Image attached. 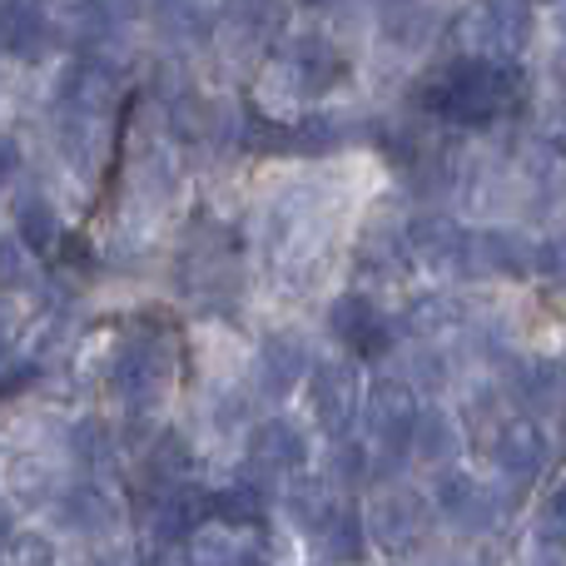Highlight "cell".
Segmentation results:
<instances>
[{
    "instance_id": "25",
    "label": "cell",
    "mask_w": 566,
    "mask_h": 566,
    "mask_svg": "<svg viewBox=\"0 0 566 566\" xmlns=\"http://www.w3.org/2000/svg\"><path fill=\"white\" fill-rule=\"evenodd\" d=\"M15 239L30 249V254H50V249L60 244V214L40 195L20 199V209H15Z\"/></svg>"
},
{
    "instance_id": "19",
    "label": "cell",
    "mask_w": 566,
    "mask_h": 566,
    "mask_svg": "<svg viewBox=\"0 0 566 566\" xmlns=\"http://www.w3.org/2000/svg\"><path fill=\"white\" fill-rule=\"evenodd\" d=\"M55 517H60V527H65V532L99 537V532L115 522V507H109V492L105 488H95V482H80V488H70L65 497H60Z\"/></svg>"
},
{
    "instance_id": "33",
    "label": "cell",
    "mask_w": 566,
    "mask_h": 566,
    "mask_svg": "<svg viewBox=\"0 0 566 566\" xmlns=\"http://www.w3.org/2000/svg\"><path fill=\"white\" fill-rule=\"evenodd\" d=\"M20 169V149H15V139L10 135H0V185H6L10 175Z\"/></svg>"
},
{
    "instance_id": "16",
    "label": "cell",
    "mask_w": 566,
    "mask_h": 566,
    "mask_svg": "<svg viewBox=\"0 0 566 566\" xmlns=\"http://www.w3.org/2000/svg\"><path fill=\"white\" fill-rule=\"evenodd\" d=\"M512 392L542 418H557L566 408V363L557 358H532L512 373Z\"/></svg>"
},
{
    "instance_id": "27",
    "label": "cell",
    "mask_w": 566,
    "mask_h": 566,
    "mask_svg": "<svg viewBox=\"0 0 566 566\" xmlns=\"http://www.w3.org/2000/svg\"><path fill=\"white\" fill-rule=\"evenodd\" d=\"M159 20L175 35H205L214 25V0H159Z\"/></svg>"
},
{
    "instance_id": "20",
    "label": "cell",
    "mask_w": 566,
    "mask_h": 566,
    "mask_svg": "<svg viewBox=\"0 0 566 566\" xmlns=\"http://www.w3.org/2000/svg\"><path fill=\"white\" fill-rule=\"evenodd\" d=\"M462 452V428L452 422V412L442 408H422L418 428H412V458L428 462V468H442Z\"/></svg>"
},
{
    "instance_id": "35",
    "label": "cell",
    "mask_w": 566,
    "mask_h": 566,
    "mask_svg": "<svg viewBox=\"0 0 566 566\" xmlns=\"http://www.w3.org/2000/svg\"><path fill=\"white\" fill-rule=\"evenodd\" d=\"M382 6H408V0H382Z\"/></svg>"
},
{
    "instance_id": "26",
    "label": "cell",
    "mask_w": 566,
    "mask_h": 566,
    "mask_svg": "<svg viewBox=\"0 0 566 566\" xmlns=\"http://www.w3.org/2000/svg\"><path fill=\"white\" fill-rule=\"evenodd\" d=\"M323 557L328 562H358L363 557V542H368V527H363V512L338 507V517L323 527Z\"/></svg>"
},
{
    "instance_id": "5",
    "label": "cell",
    "mask_w": 566,
    "mask_h": 566,
    "mask_svg": "<svg viewBox=\"0 0 566 566\" xmlns=\"http://www.w3.org/2000/svg\"><path fill=\"white\" fill-rule=\"evenodd\" d=\"M368 542L382 552H408L428 537V502L408 488H388L373 497V507L363 512Z\"/></svg>"
},
{
    "instance_id": "24",
    "label": "cell",
    "mask_w": 566,
    "mask_h": 566,
    "mask_svg": "<svg viewBox=\"0 0 566 566\" xmlns=\"http://www.w3.org/2000/svg\"><path fill=\"white\" fill-rule=\"evenodd\" d=\"M408 328L418 343L438 348V343H452L462 333V308L452 298H418L408 308Z\"/></svg>"
},
{
    "instance_id": "23",
    "label": "cell",
    "mask_w": 566,
    "mask_h": 566,
    "mask_svg": "<svg viewBox=\"0 0 566 566\" xmlns=\"http://www.w3.org/2000/svg\"><path fill=\"white\" fill-rule=\"evenodd\" d=\"M185 566H244V542L234 537L229 522H205L189 532Z\"/></svg>"
},
{
    "instance_id": "4",
    "label": "cell",
    "mask_w": 566,
    "mask_h": 566,
    "mask_svg": "<svg viewBox=\"0 0 566 566\" xmlns=\"http://www.w3.org/2000/svg\"><path fill=\"white\" fill-rule=\"evenodd\" d=\"M308 412L323 432L343 438L353 428V418L363 412V378H358V363L348 358H328L308 373Z\"/></svg>"
},
{
    "instance_id": "9",
    "label": "cell",
    "mask_w": 566,
    "mask_h": 566,
    "mask_svg": "<svg viewBox=\"0 0 566 566\" xmlns=\"http://www.w3.org/2000/svg\"><path fill=\"white\" fill-rule=\"evenodd\" d=\"M492 468H497V478L512 482V488L537 482L542 468H547V432L532 418L497 422V432H492Z\"/></svg>"
},
{
    "instance_id": "18",
    "label": "cell",
    "mask_w": 566,
    "mask_h": 566,
    "mask_svg": "<svg viewBox=\"0 0 566 566\" xmlns=\"http://www.w3.org/2000/svg\"><path fill=\"white\" fill-rule=\"evenodd\" d=\"M60 25L75 45H105L125 30V0H70Z\"/></svg>"
},
{
    "instance_id": "14",
    "label": "cell",
    "mask_w": 566,
    "mask_h": 566,
    "mask_svg": "<svg viewBox=\"0 0 566 566\" xmlns=\"http://www.w3.org/2000/svg\"><path fill=\"white\" fill-rule=\"evenodd\" d=\"M308 368H313L308 343L289 328L269 333L264 348H259V378L269 382V392H293L303 378H308Z\"/></svg>"
},
{
    "instance_id": "8",
    "label": "cell",
    "mask_w": 566,
    "mask_h": 566,
    "mask_svg": "<svg viewBox=\"0 0 566 566\" xmlns=\"http://www.w3.org/2000/svg\"><path fill=\"white\" fill-rule=\"evenodd\" d=\"M55 105H60V119H90V125H99L105 109L115 105V75H109L105 60H95V55L70 60L55 80Z\"/></svg>"
},
{
    "instance_id": "22",
    "label": "cell",
    "mask_w": 566,
    "mask_h": 566,
    "mask_svg": "<svg viewBox=\"0 0 566 566\" xmlns=\"http://www.w3.org/2000/svg\"><path fill=\"white\" fill-rule=\"evenodd\" d=\"M283 507H289V522L298 532H308V537H323V527L338 517L343 502L333 497L328 482L308 478V482H298V488H289V502H283Z\"/></svg>"
},
{
    "instance_id": "15",
    "label": "cell",
    "mask_w": 566,
    "mask_h": 566,
    "mask_svg": "<svg viewBox=\"0 0 566 566\" xmlns=\"http://www.w3.org/2000/svg\"><path fill=\"white\" fill-rule=\"evenodd\" d=\"M165 378H169V358L159 343H129V348L115 358V382L129 402L155 398V392L165 388Z\"/></svg>"
},
{
    "instance_id": "30",
    "label": "cell",
    "mask_w": 566,
    "mask_h": 566,
    "mask_svg": "<svg viewBox=\"0 0 566 566\" xmlns=\"http://www.w3.org/2000/svg\"><path fill=\"white\" fill-rule=\"evenodd\" d=\"M259 492L254 488H234L219 497V522H259Z\"/></svg>"
},
{
    "instance_id": "37",
    "label": "cell",
    "mask_w": 566,
    "mask_h": 566,
    "mask_svg": "<svg viewBox=\"0 0 566 566\" xmlns=\"http://www.w3.org/2000/svg\"><path fill=\"white\" fill-rule=\"evenodd\" d=\"M0 532H6V512H0Z\"/></svg>"
},
{
    "instance_id": "6",
    "label": "cell",
    "mask_w": 566,
    "mask_h": 566,
    "mask_svg": "<svg viewBox=\"0 0 566 566\" xmlns=\"http://www.w3.org/2000/svg\"><path fill=\"white\" fill-rule=\"evenodd\" d=\"M537 269V249L517 229H468L462 269L468 279H522Z\"/></svg>"
},
{
    "instance_id": "17",
    "label": "cell",
    "mask_w": 566,
    "mask_h": 566,
    "mask_svg": "<svg viewBox=\"0 0 566 566\" xmlns=\"http://www.w3.org/2000/svg\"><path fill=\"white\" fill-rule=\"evenodd\" d=\"M50 45V20L40 15L35 0H10L0 6V50L15 60H35Z\"/></svg>"
},
{
    "instance_id": "7",
    "label": "cell",
    "mask_w": 566,
    "mask_h": 566,
    "mask_svg": "<svg viewBox=\"0 0 566 566\" xmlns=\"http://www.w3.org/2000/svg\"><path fill=\"white\" fill-rule=\"evenodd\" d=\"M432 507L442 512L448 527H458V532H468L472 537V532H488L492 522H497L502 502H497V492L478 478V472L452 468V472H442V478L432 482Z\"/></svg>"
},
{
    "instance_id": "29",
    "label": "cell",
    "mask_w": 566,
    "mask_h": 566,
    "mask_svg": "<svg viewBox=\"0 0 566 566\" xmlns=\"http://www.w3.org/2000/svg\"><path fill=\"white\" fill-rule=\"evenodd\" d=\"M537 532L552 542V547H566V482H562V488H552V497L542 502Z\"/></svg>"
},
{
    "instance_id": "32",
    "label": "cell",
    "mask_w": 566,
    "mask_h": 566,
    "mask_svg": "<svg viewBox=\"0 0 566 566\" xmlns=\"http://www.w3.org/2000/svg\"><path fill=\"white\" fill-rule=\"evenodd\" d=\"M537 269H547V274H562L566 279V239H552V244L537 249Z\"/></svg>"
},
{
    "instance_id": "28",
    "label": "cell",
    "mask_w": 566,
    "mask_h": 566,
    "mask_svg": "<svg viewBox=\"0 0 566 566\" xmlns=\"http://www.w3.org/2000/svg\"><path fill=\"white\" fill-rule=\"evenodd\" d=\"M35 283V264H30V249L20 239H0V289L25 293Z\"/></svg>"
},
{
    "instance_id": "34",
    "label": "cell",
    "mask_w": 566,
    "mask_h": 566,
    "mask_svg": "<svg viewBox=\"0 0 566 566\" xmlns=\"http://www.w3.org/2000/svg\"><path fill=\"white\" fill-rule=\"evenodd\" d=\"M557 80L566 85V6L557 10Z\"/></svg>"
},
{
    "instance_id": "2",
    "label": "cell",
    "mask_w": 566,
    "mask_h": 566,
    "mask_svg": "<svg viewBox=\"0 0 566 566\" xmlns=\"http://www.w3.org/2000/svg\"><path fill=\"white\" fill-rule=\"evenodd\" d=\"M418 398H412L408 382L398 378H382L373 382V392L363 398V438L378 458H402L412 452V428H418Z\"/></svg>"
},
{
    "instance_id": "13",
    "label": "cell",
    "mask_w": 566,
    "mask_h": 566,
    "mask_svg": "<svg viewBox=\"0 0 566 566\" xmlns=\"http://www.w3.org/2000/svg\"><path fill=\"white\" fill-rule=\"evenodd\" d=\"M328 328H333V338L338 343H348V348H358V353H378V348H388V323H382V313H378V303L373 298H363V293H343L338 303L328 308Z\"/></svg>"
},
{
    "instance_id": "31",
    "label": "cell",
    "mask_w": 566,
    "mask_h": 566,
    "mask_svg": "<svg viewBox=\"0 0 566 566\" xmlns=\"http://www.w3.org/2000/svg\"><path fill=\"white\" fill-rule=\"evenodd\" d=\"M368 452L358 448V442H338V448H333V482H363V472H368Z\"/></svg>"
},
{
    "instance_id": "11",
    "label": "cell",
    "mask_w": 566,
    "mask_h": 566,
    "mask_svg": "<svg viewBox=\"0 0 566 566\" xmlns=\"http://www.w3.org/2000/svg\"><path fill=\"white\" fill-rule=\"evenodd\" d=\"M402 244H408V254L418 259L422 269H432V274H448V269L458 274L462 249H468V229L442 214H418L408 224V234H402Z\"/></svg>"
},
{
    "instance_id": "36",
    "label": "cell",
    "mask_w": 566,
    "mask_h": 566,
    "mask_svg": "<svg viewBox=\"0 0 566 566\" xmlns=\"http://www.w3.org/2000/svg\"><path fill=\"white\" fill-rule=\"evenodd\" d=\"M308 6H328V0H308Z\"/></svg>"
},
{
    "instance_id": "3",
    "label": "cell",
    "mask_w": 566,
    "mask_h": 566,
    "mask_svg": "<svg viewBox=\"0 0 566 566\" xmlns=\"http://www.w3.org/2000/svg\"><path fill=\"white\" fill-rule=\"evenodd\" d=\"M462 35H468L472 55L512 65L532 35V0H478L462 20Z\"/></svg>"
},
{
    "instance_id": "12",
    "label": "cell",
    "mask_w": 566,
    "mask_h": 566,
    "mask_svg": "<svg viewBox=\"0 0 566 566\" xmlns=\"http://www.w3.org/2000/svg\"><path fill=\"white\" fill-rule=\"evenodd\" d=\"M249 462H254L264 478H283V472H303L308 462V438H303L298 422L289 418H269L254 428L249 438Z\"/></svg>"
},
{
    "instance_id": "10",
    "label": "cell",
    "mask_w": 566,
    "mask_h": 566,
    "mask_svg": "<svg viewBox=\"0 0 566 566\" xmlns=\"http://www.w3.org/2000/svg\"><path fill=\"white\" fill-rule=\"evenodd\" d=\"M279 75L289 80V105H303V99H313V95L338 85L343 55L323 35H298L289 45V55L279 60Z\"/></svg>"
},
{
    "instance_id": "21",
    "label": "cell",
    "mask_w": 566,
    "mask_h": 566,
    "mask_svg": "<svg viewBox=\"0 0 566 566\" xmlns=\"http://www.w3.org/2000/svg\"><path fill=\"white\" fill-rule=\"evenodd\" d=\"M55 482H60L55 462L40 458V452H15V458H10V468H6L10 497L25 502V507H40V502L55 497Z\"/></svg>"
},
{
    "instance_id": "1",
    "label": "cell",
    "mask_w": 566,
    "mask_h": 566,
    "mask_svg": "<svg viewBox=\"0 0 566 566\" xmlns=\"http://www.w3.org/2000/svg\"><path fill=\"white\" fill-rule=\"evenodd\" d=\"M512 95V75L507 65L497 60H482V55H468L458 60L452 70H442L428 90V105L448 119H462V125H482V119L502 115Z\"/></svg>"
},
{
    "instance_id": "38",
    "label": "cell",
    "mask_w": 566,
    "mask_h": 566,
    "mask_svg": "<svg viewBox=\"0 0 566 566\" xmlns=\"http://www.w3.org/2000/svg\"><path fill=\"white\" fill-rule=\"evenodd\" d=\"M442 566H462V562H442Z\"/></svg>"
}]
</instances>
